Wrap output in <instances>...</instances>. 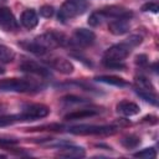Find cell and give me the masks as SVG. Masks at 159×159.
Listing matches in <instances>:
<instances>
[{"label":"cell","instance_id":"obj_25","mask_svg":"<svg viewBox=\"0 0 159 159\" xmlns=\"http://www.w3.org/2000/svg\"><path fill=\"white\" fill-rule=\"evenodd\" d=\"M53 12H55V10H53V7H52L51 5H43V6L40 9V15L43 16V17H46V19L51 17V16L53 15Z\"/></svg>","mask_w":159,"mask_h":159},{"label":"cell","instance_id":"obj_4","mask_svg":"<svg viewBox=\"0 0 159 159\" xmlns=\"http://www.w3.org/2000/svg\"><path fill=\"white\" fill-rule=\"evenodd\" d=\"M72 134H80V135H88V134H96V135H108L113 134L116 132V128L109 125H75L68 129Z\"/></svg>","mask_w":159,"mask_h":159},{"label":"cell","instance_id":"obj_32","mask_svg":"<svg viewBox=\"0 0 159 159\" xmlns=\"http://www.w3.org/2000/svg\"><path fill=\"white\" fill-rule=\"evenodd\" d=\"M0 73H4V70L2 68H0Z\"/></svg>","mask_w":159,"mask_h":159},{"label":"cell","instance_id":"obj_18","mask_svg":"<svg viewBox=\"0 0 159 159\" xmlns=\"http://www.w3.org/2000/svg\"><path fill=\"white\" fill-rule=\"evenodd\" d=\"M96 81L103 82V83H107V84H113V86H117V87L127 86V82L123 78L117 77V76H98V77H96Z\"/></svg>","mask_w":159,"mask_h":159},{"label":"cell","instance_id":"obj_30","mask_svg":"<svg viewBox=\"0 0 159 159\" xmlns=\"http://www.w3.org/2000/svg\"><path fill=\"white\" fill-rule=\"evenodd\" d=\"M17 140L15 139H0V147H5V145H12L16 144Z\"/></svg>","mask_w":159,"mask_h":159},{"label":"cell","instance_id":"obj_22","mask_svg":"<svg viewBox=\"0 0 159 159\" xmlns=\"http://www.w3.org/2000/svg\"><path fill=\"white\" fill-rule=\"evenodd\" d=\"M134 87L135 88H143V89H154L150 81L143 76H138L134 80Z\"/></svg>","mask_w":159,"mask_h":159},{"label":"cell","instance_id":"obj_8","mask_svg":"<svg viewBox=\"0 0 159 159\" xmlns=\"http://www.w3.org/2000/svg\"><path fill=\"white\" fill-rule=\"evenodd\" d=\"M0 26L6 31H15L19 26L9 7H0Z\"/></svg>","mask_w":159,"mask_h":159},{"label":"cell","instance_id":"obj_6","mask_svg":"<svg viewBox=\"0 0 159 159\" xmlns=\"http://www.w3.org/2000/svg\"><path fill=\"white\" fill-rule=\"evenodd\" d=\"M130 46L127 42L117 43L111 46L109 48L106 50L104 52V61H114V62H122L128 55L130 53Z\"/></svg>","mask_w":159,"mask_h":159},{"label":"cell","instance_id":"obj_3","mask_svg":"<svg viewBox=\"0 0 159 159\" xmlns=\"http://www.w3.org/2000/svg\"><path fill=\"white\" fill-rule=\"evenodd\" d=\"M34 40L39 45H41L46 51L56 48L58 46H63L66 43V37L62 34H58V32H55V31L46 32V34H42L40 36H36Z\"/></svg>","mask_w":159,"mask_h":159},{"label":"cell","instance_id":"obj_28","mask_svg":"<svg viewBox=\"0 0 159 159\" xmlns=\"http://www.w3.org/2000/svg\"><path fill=\"white\" fill-rule=\"evenodd\" d=\"M104 62V66L106 67H109V68H116V70H123L125 68V65L122 63V62H114V61H103Z\"/></svg>","mask_w":159,"mask_h":159},{"label":"cell","instance_id":"obj_10","mask_svg":"<svg viewBox=\"0 0 159 159\" xmlns=\"http://www.w3.org/2000/svg\"><path fill=\"white\" fill-rule=\"evenodd\" d=\"M57 154L65 158H83L86 155V152L81 147L70 145L63 142V143H60V150Z\"/></svg>","mask_w":159,"mask_h":159},{"label":"cell","instance_id":"obj_15","mask_svg":"<svg viewBox=\"0 0 159 159\" xmlns=\"http://www.w3.org/2000/svg\"><path fill=\"white\" fill-rule=\"evenodd\" d=\"M99 111L98 109H80V111H75V112H70L68 114L65 116L66 120H77V119H83V118H88V117H93L96 114H98Z\"/></svg>","mask_w":159,"mask_h":159},{"label":"cell","instance_id":"obj_14","mask_svg":"<svg viewBox=\"0 0 159 159\" xmlns=\"http://www.w3.org/2000/svg\"><path fill=\"white\" fill-rule=\"evenodd\" d=\"M117 112L122 116L132 117L139 113V106L129 101H122L117 104Z\"/></svg>","mask_w":159,"mask_h":159},{"label":"cell","instance_id":"obj_16","mask_svg":"<svg viewBox=\"0 0 159 159\" xmlns=\"http://www.w3.org/2000/svg\"><path fill=\"white\" fill-rule=\"evenodd\" d=\"M19 45L24 48V50H26V51H29V52H32V53H35V55H45L47 51L41 46V45H39L35 40H25V41H22V42H19Z\"/></svg>","mask_w":159,"mask_h":159},{"label":"cell","instance_id":"obj_9","mask_svg":"<svg viewBox=\"0 0 159 159\" xmlns=\"http://www.w3.org/2000/svg\"><path fill=\"white\" fill-rule=\"evenodd\" d=\"M96 40L93 31L88 29H77L73 34V41L80 46H91Z\"/></svg>","mask_w":159,"mask_h":159},{"label":"cell","instance_id":"obj_12","mask_svg":"<svg viewBox=\"0 0 159 159\" xmlns=\"http://www.w3.org/2000/svg\"><path fill=\"white\" fill-rule=\"evenodd\" d=\"M20 70L22 72H27V73L36 75V76H40V77L50 76V72H48L47 68H45L43 66H41V65H39L37 62H34V61H24L20 65Z\"/></svg>","mask_w":159,"mask_h":159},{"label":"cell","instance_id":"obj_1","mask_svg":"<svg viewBox=\"0 0 159 159\" xmlns=\"http://www.w3.org/2000/svg\"><path fill=\"white\" fill-rule=\"evenodd\" d=\"M42 86L35 80L27 78H5L0 80L1 92H32L40 89Z\"/></svg>","mask_w":159,"mask_h":159},{"label":"cell","instance_id":"obj_21","mask_svg":"<svg viewBox=\"0 0 159 159\" xmlns=\"http://www.w3.org/2000/svg\"><path fill=\"white\" fill-rule=\"evenodd\" d=\"M120 143L124 148L130 149V148H135L140 143V138L137 137V135H127L120 140Z\"/></svg>","mask_w":159,"mask_h":159},{"label":"cell","instance_id":"obj_27","mask_svg":"<svg viewBox=\"0 0 159 159\" xmlns=\"http://www.w3.org/2000/svg\"><path fill=\"white\" fill-rule=\"evenodd\" d=\"M130 47H134V46H138L140 42H142V36H139V35H132V36H129L128 39H127V41H125Z\"/></svg>","mask_w":159,"mask_h":159},{"label":"cell","instance_id":"obj_26","mask_svg":"<svg viewBox=\"0 0 159 159\" xmlns=\"http://www.w3.org/2000/svg\"><path fill=\"white\" fill-rule=\"evenodd\" d=\"M158 10H159L158 4H157V2H152V1H150V2H147V4H144V5L142 6V11H150V12L157 14Z\"/></svg>","mask_w":159,"mask_h":159},{"label":"cell","instance_id":"obj_20","mask_svg":"<svg viewBox=\"0 0 159 159\" xmlns=\"http://www.w3.org/2000/svg\"><path fill=\"white\" fill-rule=\"evenodd\" d=\"M104 20H106V16H104L103 11L102 10H98V11H94V12L91 14V16L88 17V24L91 26H98Z\"/></svg>","mask_w":159,"mask_h":159},{"label":"cell","instance_id":"obj_19","mask_svg":"<svg viewBox=\"0 0 159 159\" xmlns=\"http://www.w3.org/2000/svg\"><path fill=\"white\" fill-rule=\"evenodd\" d=\"M15 53L14 51L5 46V45H0V63H9L14 60Z\"/></svg>","mask_w":159,"mask_h":159},{"label":"cell","instance_id":"obj_2","mask_svg":"<svg viewBox=\"0 0 159 159\" xmlns=\"http://www.w3.org/2000/svg\"><path fill=\"white\" fill-rule=\"evenodd\" d=\"M88 7V4L84 0H67L62 4L58 11V19L61 21L71 20L82 15Z\"/></svg>","mask_w":159,"mask_h":159},{"label":"cell","instance_id":"obj_29","mask_svg":"<svg viewBox=\"0 0 159 159\" xmlns=\"http://www.w3.org/2000/svg\"><path fill=\"white\" fill-rule=\"evenodd\" d=\"M147 56L145 55H138L137 57H135V63L137 65H139V66H144V65H147Z\"/></svg>","mask_w":159,"mask_h":159},{"label":"cell","instance_id":"obj_11","mask_svg":"<svg viewBox=\"0 0 159 159\" xmlns=\"http://www.w3.org/2000/svg\"><path fill=\"white\" fill-rule=\"evenodd\" d=\"M129 27H130L129 19H127V17H117L116 20L111 21L108 25L109 32L113 35H117V36L127 34L129 31Z\"/></svg>","mask_w":159,"mask_h":159},{"label":"cell","instance_id":"obj_31","mask_svg":"<svg viewBox=\"0 0 159 159\" xmlns=\"http://www.w3.org/2000/svg\"><path fill=\"white\" fill-rule=\"evenodd\" d=\"M2 108H4V107H2V106H1V104H0V112H1V111H4V109H2Z\"/></svg>","mask_w":159,"mask_h":159},{"label":"cell","instance_id":"obj_13","mask_svg":"<svg viewBox=\"0 0 159 159\" xmlns=\"http://www.w3.org/2000/svg\"><path fill=\"white\" fill-rule=\"evenodd\" d=\"M20 21H21V24H22L24 27L31 30V29H34V27L37 26V24H39V17H37V14H36L35 10H32V9H26L25 11H22L21 17H20Z\"/></svg>","mask_w":159,"mask_h":159},{"label":"cell","instance_id":"obj_17","mask_svg":"<svg viewBox=\"0 0 159 159\" xmlns=\"http://www.w3.org/2000/svg\"><path fill=\"white\" fill-rule=\"evenodd\" d=\"M134 91L144 101H147V102H149V103H152L154 106L158 104V96H157L154 89H143V88H135L134 87Z\"/></svg>","mask_w":159,"mask_h":159},{"label":"cell","instance_id":"obj_5","mask_svg":"<svg viewBox=\"0 0 159 159\" xmlns=\"http://www.w3.org/2000/svg\"><path fill=\"white\" fill-rule=\"evenodd\" d=\"M48 113H50V108L47 106L35 103L25 107L19 116H20V120H36L40 118H45L46 116H48Z\"/></svg>","mask_w":159,"mask_h":159},{"label":"cell","instance_id":"obj_7","mask_svg":"<svg viewBox=\"0 0 159 159\" xmlns=\"http://www.w3.org/2000/svg\"><path fill=\"white\" fill-rule=\"evenodd\" d=\"M46 62L48 63L50 67L55 68L56 71H58V72H61L63 75H70L75 70L73 65L68 60H66L63 57H51V58H47Z\"/></svg>","mask_w":159,"mask_h":159},{"label":"cell","instance_id":"obj_23","mask_svg":"<svg viewBox=\"0 0 159 159\" xmlns=\"http://www.w3.org/2000/svg\"><path fill=\"white\" fill-rule=\"evenodd\" d=\"M135 158H143V159H153L157 157V152L154 148H145L138 153L134 154Z\"/></svg>","mask_w":159,"mask_h":159},{"label":"cell","instance_id":"obj_24","mask_svg":"<svg viewBox=\"0 0 159 159\" xmlns=\"http://www.w3.org/2000/svg\"><path fill=\"white\" fill-rule=\"evenodd\" d=\"M19 120H20V116H2V117H0V127L10 125Z\"/></svg>","mask_w":159,"mask_h":159}]
</instances>
